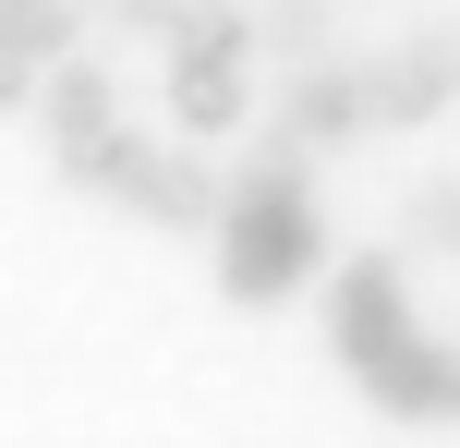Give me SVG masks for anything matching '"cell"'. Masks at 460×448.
Returning a JSON list of instances; mask_svg holds the SVG:
<instances>
[{"instance_id":"2","label":"cell","mask_w":460,"mask_h":448,"mask_svg":"<svg viewBox=\"0 0 460 448\" xmlns=\"http://www.w3.org/2000/svg\"><path fill=\"white\" fill-rule=\"evenodd\" d=\"M340 352L388 412H460V364H437V339L412 328V303H400V279L376 255L340 279Z\"/></svg>"},{"instance_id":"4","label":"cell","mask_w":460,"mask_h":448,"mask_svg":"<svg viewBox=\"0 0 460 448\" xmlns=\"http://www.w3.org/2000/svg\"><path fill=\"white\" fill-rule=\"evenodd\" d=\"M460 97V48H400V61H376L364 73V121H424V110H448Z\"/></svg>"},{"instance_id":"6","label":"cell","mask_w":460,"mask_h":448,"mask_svg":"<svg viewBox=\"0 0 460 448\" xmlns=\"http://www.w3.org/2000/svg\"><path fill=\"white\" fill-rule=\"evenodd\" d=\"M110 13H121V24H170L182 0H110Z\"/></svg>"},{"instance_id":"5","label":"cell","mask_w":460,"mask_h":448,"mask_svg":"<svg viewBox=\"0 0 460 448\" xmlns=\"http://www.w3.org/2000/svg\"><path fill=\"white\" fill-rule=\"evenodd\" d=\"M37 85H49V134H61V158H85V145L110 134V73H97V61H73V48H61V61H49Z\"/></svg>"},{"instance_id":"3","label":"cell","mask_w":460,"mask_h":448,"mask_svg":"<svg viewBox=\"0 0 460 448\" xmlns=\"http://www.w3.org/2000/svg\"><path fill=\"white\" fill-rule=\"evenodd\" d=\"M243 48H207V37H170V110H182V134H230L243 121Z\"/></svg>"},{"instance_id":"1","label":"cell","mask_w":460,"mask_h":448,"mask_svg":"<svg viewBox=\"0 0 460 448\" xmlns=\"http://www.w3.org/2000/svg\"><path fill=\"white\" fill-rule=\"evenodd\" d=\"M218 279H230V303H291L303 279H315V255H327V231H315V194L291 182V170H243V182L218 194Z\"/></svg>"}]
</instances>
